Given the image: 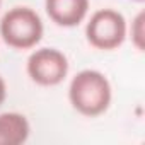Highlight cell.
<instances>
[{
	"label": "cell",
	"instance_id": "5b68a950",
	"mask_svg": "<svg viewBox=\"0 0 145 145\" xmlns=\"http://www.w3.org/2000/svg\"><path fill=\"white\" fill-rule=\"evenodd\" d=\"M44 9L56 26L75 27L89 12V0H44Z\"/></svg>",
	"mask_w": 145,
	"mask_h": 145
},
{
	"label": "cell",
	"instance_id": "30bf717a",
	"mask_svg": "<svg viewBox=\"0 0 145 145\" xmlns=\"http://www.w3.org/2000/svg\"><path fill=\"white\" fill-rule=\"evenodd\" d=\"M0 5H2V0H0Z\"/></svg>",
	"mask_w": 145,
	"mask_h": 145
},
{
	"label": "cell",
	"instance_id": "7a4b0ae2",
	"mask_svg": "<svg viewBox=\"0 0 145 145\" xmlns=\"http://www.w3.org/2000/svg\"><path fill=\"white\" fill-rule=\"evenodd\" d=\"M44 26L39 14L26 5L9 9L0 19V36L14 50L34 48L43 39Z\"/></svg>",
	"mask_w": 145,
	"mask_h": 145
},
{
	"label": "cell",
	"instance_id": "ba28073f",
	"mask_svg": "<svg viewBox=\"0 0 145 145\" xmlns=\"http://www.w3.org/2000/svg\"><path fill=\"white\" fill-rule=\"evenodd\" d=\"M5 97H7V84H5V80H4V77L0 75V106L4 104V101H5Z\"/></svg>",
	"mask_w": 145,
	"mask_h": 145
},
{
	"label": "cell",
	"instance_id": "3957f363",
	"mask_svg": "<svg viewBox=\"0 0 145 145\" xmlns=\"http://www.w3.org/2000/svg\"><path fill=\"white\" fill-rule=\"evenodd\" d=\"M128 34L126 19L114 9L96 10L86 24V38L91 46L104 51L120 48Z\"/></svg>",
	"mask_w": 145,
	"mask_h": 145
},
{
	"label": "cell",
	"instance_id": "52a82bcc",
	"mask_svg": "<svg viewBox=\"0 0 145 145\" xmlns=\"http://www.w3.org/2000/svg\"><path fill=\"white\" fill-rule=\"evenodd\" d=\"M130 38L133 46L138 51L145 50V12L140 10L135 19L131 21V27H130Z\"/></svg>",
	"mask_w": 145,
	"mask_h": 145
},
{
	"label": "cell",
	"instance_id": "9c48e42d",
	"mask_svg": "<svg viewBox=\"0 0 145 145\" xmlns=\"http://www.w3.org/2000/svg\"><path fill=\"white\" fill-rule=\"evenodd\" d=\"M135 2H140V4H142V2H143V0H135Z\"/></svg>",
	"mask_w": 145,
	"mask_h": 145
},
{
	"label": "cell",
	"instance_id": "6da1fadb",
	"mask_svg": "<svg viewBox=\"0 0 145 145\" xmlns=\"http://www.w3.org/2000/svg\"><path fill=\"white\" fill-rule=\"evenodd\" d=\"M113 99V89L108 77L99 70L86 68L75 74L68 86V101L77 113L96 118L108 111Z\"/></svg>",
	"mask_w": 145,
	"mask_h": 145
},
{
	"label": "cell",
	"instance_id": "8992f818",
	"mask_svg": "<svg viewBox=\"0 0 145 145\" xmlns=\"http://www.w3.org/2000/svg\"><path fill=\"white\" fill-rule=\"evenodd\" d=\"M31 135L27 118L16 111L0 113V145H22Z\"/></svg>",
	"mask_w": 145,
	"mask_h": 145
},
{
	"label": "cell",
	"instance_id": "277c9868",
	"mask_svg": "<svg viewBox=\"0 0 145 145\" xmlns=\"http://www.w3.org/2000/svg\"><path fill=\"white\" fill-rule=\"evenodd\" d=\"M68 58L56 48H38L34 50L26 63L27 75L33 82L43 87H53L65 80L68 75Z\"/></svg>",
	"mask_w": 145,
	"mask_h": 145
}]
</instances>
